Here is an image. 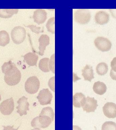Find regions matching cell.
Instances as JSON below:
<instances>
[{
    "mask_svg": "<svg viewBox=\"0 0 116 130\" xmlns=\"http://www.w3.org/2000/svg\"><path fill=\"white\" fill-rule=\"evenodd\" d=\"M4 80L8 85L14 86L20 82L21 75V72L15 65L5 74Z\"/></svg>",
    "mask_w": 116,
    "mask_h": 130,
    "instance_id": "cell-1",
    "label": "cell"
},
{
    "mask_svg": "<svg viewBox=\"0 0 116 130\" xmlns=\"http://www.w3.org/2000/svg\"><path fill=\"white\" fill-rule=\"evenodd\" d=\"M26 30L21 26L14 27L11 32V37L14 43L20 44L23 42L26 37Z\"/></svg>",
    "mask_w": 116,
    "mask_h": 130,
    "instance_id": "cell-2",
    "label": "cell"
},
{
    "mask_svg": "<svg viewBox=\"0 0 116 130\" xmlns=\"http://www.w3.org/2000/svg\"><path fill=\"white\" fill-rule=\"evenodd\" d=\"M91 18V15L88 9H78L74 13V20L79 24H87L90 21Z\"/></svg>",
    "mask_w": 116,
    "mask_h": 130,
    "instance_id": "cell-3",
    "label": "cell"
},
{
    "mask_svg": "<svg viewBox=\"0 0 116 130\" xmlns=\"http://www.w3.org/2000/svg\"><path fill=\"white\" fill-rule=\"evenodd\" d=\"M52 120L50 117L46 116H39L32 121V126L34 128H45L48 127L51 123Z\"/></svg>",
    "mask_w": 116,
    "mask_h": 130,
    "instance_id": "cell-4",
    "label": "cell"
},
{
    "mask_svg": "<svg viewBox=\"0 0 116 130\" xmlns=\"http://www.w3.org/2000/svg\"><path fill=\"white\" fill-rule=\"evenodd\" d=\"M40 87V82L38 78L33 76L28 78L25 83V89L28 93L34 94L38 91Z\"/></svg>",
    "mask_w": 116,
    "mask_h": 130,
    "instance_id": "cell-5",
    "label": "cell"
},
{
    "mask_svg": "<svg viewBox=\"0 0 116 130\" xmlns=\"http://www.w3.org/2000/svg\"><path fill=\"white\" fill-rule=\"evenodd\" d=\"M94 43L96 47L102 52L108 51L111 48V42L106 38L98 37L95 40Z\"/></svg>",
    "mask_w": 116,
    "mask_h": 130,
    "instance_id": "cell-6",
    "label": "cell"
},
{
    "mask_svg": "<svg viewBox=\"0 0 116 130\" xmlns=\"http://www.w3.org/2000/svg\"><path fill=\"white\" fill-rule=\"evenodd\" d=\"M39 102L42 105L51 104L53 96L48 89H43L40 91L37 96Z\"/></svg>",
    "mask_w": 116,
    "mask_h": 130,
    "instance_id": "cell-7",
    "label": "cell"
},
{
    "mask_svg": "<svg viewBox=\"0 0 116 130\" xmlns=\"http://www.w3.org/2000/svg\"><path fill=\"white\" fill-rule=\"evenodd\" d=\"M14 102L13 98L6 100L0 105V111L4 115L11 114L14 110Z\"/></svg>",
    "mask_w": 116,
    "mask_h": 130,
    "instance_id": "cell-8",
    "label": "cell"
},
{
    "mask_svg": "<svg viewBox=\"0 0 116 130\" xmlns=\"http://www.w3.org/2000/svg\"><path fill=\"white\" fill-rule=\"evenodd\" d=\"M18 106L16 108L17 109V112L20 116L27 114V110H29V104L27 102V98L25 96H22L17 102Z\"/></svg>",
    "mask_w": 116,
    "mask_h": 130,
    "instance_id": "cell-9",
    "label": "cell"
},
{
    "mask_svg": "<svg viewBox=\"0 0 116 130\" xmlns=\"http://www.w3.org/2000/svg\"><path fill=\"white\" fill-rule=\"evenodd\" d=\"M97 101L94 98L87 96L82 106L83 110L86 112H94L98 106Z\"/></svg>",
    "mask_w": 116,
    "mask_h": 130,
    "instance_id": "cell-10",
    "label": "cell"
},
{
    "mask_svg": "<svg viewBox=\"0 0 116 130\" xmlns=\"http://www.w3.org/2000/svg\"><path fill=\"white\" fill-rule=\"evenodd\" d=\"M104 115L109 118H116V104L113 102H107L103 108Z\"/></svg>",
    "mask_w": 116,
    "mask_h": 130,
    "instance_id": "cell-11",
    "label": "cell"
},
{
    "mask_svg": "<svg viewBox=\"0 0 116 130\" xmlns=\"http://www.w3.org/2000/svg\"><path fill=\"white\" fill-rule=\"evenodd\" d=\"M47 13L45 10L42 9H38L34 12L33 18L34 22L38 24H42L47 19Z\"/></svg>",
    "mask_w": 116,
    "mask_h": 130,
    "instance_id": "cell-12",
    "label": "cell"
},
{
    "mask_svg": "<svg viewBox=\"0 0 116 130\" xmlns=\"http://www.w3.org/2000/svg\"><path fill=\"white\" fill-rule=\"evenodd\" d=\"M109 15L104 11H99L96 14L95 20L97 24L104 25L107 23L109 21Z\"/></svg>",
    "mask_w": 116,
    "mask_h": 130,
    "instance_id": "cell-13",
    "label": "cell"
},
{
    "mask_svg": "<svg viewBox=\"0 0 116 130\" xmlns=\"http://www.w3.org/2000/svg\"><path fill=\"white\" fill-rule=\"evenodd\" d=\"M50 37L46 34H43L40 36L38 39L39 45V52L38 53L40 55H44L45 51L47 46L50 44Z\"/></svg>",
    "mask_w": 116,
    "mask_h": 130,
    "instance_id": "cell-14",
    "label": "cell"
},
{
    "mask_svg": "<svg viewBox=\"0 0 116 130\" xmlns=\"http://www.w3.org/2000/svg\"><path fill=\"white\" fill-rule=\"evenodd\" d=\"M85 95L81 92L75 93L73 97V105L75 107H82L85 102Z\"/></svg>",
    "mask_w": 116,
    "mask_h": 130,
    "instance_id": "cell-15",
    "label": "cell"
},
{
    "mask_svg": "<svg viewBox=\"0 0 116 130\" xmlns=\"http://www.w3.org/2000/svg\"><path fill=\"white\" fill-rule=\"evenodd\" d=\"M82 75L85 81L91 82L92 79H94L93 70L92 66L86 65L82 69Z\"/></svg>",
    "mask_w": 116,
    "mask_h": 130,
    "instance_id": "cell-16",
    "label": "cell"
},
{
    "mask_svg": "<svg viewBox=\"0 0 116 130\" xmlns=\"http://www.w3.org/2000/svg\"><path fill=\"white\" fill-rule=\"evenodd\" d=\"M24 61L30 66H36L38 56L34 53L29 52L23 56Z\"/></svg>",
    "mask_w": 116,
    "mask_h": 130,
    "instance_id": "cell-17",
    "label": "cell"
},
{
    "mask_svg": "<svg viewBox=\"0 0 116 130\" xmlns=\"http://www.w3.org/2000/svg\"><path fill=\"white\" fill-rule=\"evenodd\" d=\"M93 90L96 94L102 95L106 92L107 87L103 82L98 81L95 82L94 84Z\"/></svg>",
    "mask_w": 116,
    "mask_h": 130,
    "instance_id": "cell-18",
    "label": "cell"
},
{
    "mask_svg": "<svg viewBox=\"0 0 116 130\" xmlns=\"http://www.w3.org/2000/svg\"><path fill=\"white\" fill-rule=\"evenodd\" d=\"M18 9H0V17L8 18L12 17L18 13Z\"/></svg>",
    "mask_w": 116,
    "mask_h": 130,
    "instance_id": "cell-19",
    "label": "cell"
},
{
    "mask_svg": "<svg viewBox=\"0 0 116 130\" xmlns=\"http://www.w3.org/2000/svg\"><path fill=\"white\" fill-rule=\"evenodd\" d=\"M50 59L49 58H44L41 59L39 63V67L42 72L47 73L50 71L49 68Z\"/></svg>",
    "mask_w": 116,
    "mask_h": 130,
    "instance_id": "cell-20",
    "label": "cell"
},
{
    "mask_svg": "<svg viewBox=\"0 0 116 130\" xmlns=\"http://www.w3.org/2000/svg\"><path fill=\"white\" fill-rule=\"evenodd\" d=\"M10 38L8 32L3 30L0 31V46H5L10 42Z\"/></svg>",
    "mask_w": 116,
    "mask_h": 130,
    "instance_id": "cell-21",
    "label": "cell"
},
{
    "mask_svg": "<svg viewBox=\"0 0 116 130\" xmlns=\"http://www.w3.org/2000/svg\"><path fill=\"white\" fill-rule=\"evenodd\" d=\"M108 71L107 64L105 62L100 63L96 67L97 73L100 76H103L106 74Z\"/></svg>",
    "mask_w": 116,
    "mask_h": 130,
    "instance_id": "cell-22",
    "label": "cell"
},
{
    "mask_svg": "<svg viewBox=\"0 0 116 130\" xmlns=\"http://www.w3.org/2000/svg\"><path fill=\"white\" fill-rule=\"evenodd\" d=\"M39 115L46 116L50 117L53 121L54 118V113L53 111L52 108L50 107L44 108L42 110Z\"/></svg>",
    "mask_w": 116,
    "mask_h": 130,
    "instance_id": "cell-23",
    "label": "cell"
},
{
    "mask_svg": "<svg viewBox=\"0 0 116 130\" xmlns=\"http://www.w3.org/2000/svg\"><path fill=\"white\" fill-rule=\"evenodd\" d=\"M48 31L52 34H55V17L50 18L46 25Z\"/></svg>",
    "mask_w": 116,
    "mask_h": 130,
    "instance_id": "cell-24",
    "label": "cell"
},
{
    "mask_svg": "<svg viewBox=\"0 0 116 130\" xmlns=\"http://www.w3.org/2000/svg\"><path fill=\"white\" fill-rule=\"evenodd\" d=\"M102 130H116V123L112 121L105 122L102 126Z\"/></svg>",
    "mask_w": 116,
    "mask_h": 130,
    "instance_id": "cell-25",
    "label": "cell"
},
{
    "mask_svg": "<svg viewBox=\"0 0 116 130\" xmlns=\"http://www.w3.org/2000/svg\"><path fill=\"white\" fill-rule=\"evenodd\" d=\"M15 65V64L14 63L12 62L11 61H9V62L4 63L2 67V72L5 74L7 71L10 70Z\"/></svg>",
    "mask_w": 116,
    "mask_h": 130,
    "instance_id": "cell-26",
    "label": "cell"
},
{
    "mask_svg": "<svg viewBox=\"0 0 116 130\" xmlns=\"http://www.w3.org/2000/svg\"><path fill=\"white\" fill-rule=\"evenodd\" d=\"M49 68L50 71L54 74L55 73V54H54L51 57L49 63Z\"/></svg>",
    "mask_w": 116,
    "mask_h": 130,
    "instance_id": "cell-27",
    "label": "cell"
},
{
    "mask_svg": "<svg viewBox=\"0 0 116 130\" xmlns=\"http://www.w3.org/2000/svg\"><path fill=\"white\" fill-rule=\"evenodd\" d=\"M26 27H28L31 29V30L36 34H39L41 32V27H37V26L33 25H28L26 26Z\"/></svg>",
    "mask_w": 116,
    "mask_h": 130,
    "instance_id": "cell-28",
    "label": "cell"
},
{
    "mask_svg": "<svg viewBox=\"0 0 116 130\" xmlns=\"http://www.w3.org/2000/svg\"><path fill=\"white\" fill-rule=\"evenodd\" d=\"M55 77H52L49 81L48 85L52 91H55Z\"/></svg>",
    "mask_w": 116,
    "mask_h": 130,
    "instance_id": "cell-29",
    "label": "cell"
},
{
    "mask_svg": "<svg viewBox=\"0 0 116 130\" xmlns=\"http://www.w3.org/2000/svg\"><path fill=\"white\" fill-rule=\"evenodd\" d=\"M111 67L112 70L114 72H116V57L114 58L111 61Z\"/></svg>",
    "mask_w": 116,
    "mask_h": 130,
    "instance_id": "cell-30",
    "label": "cell"
},
{
    "mask_svg": "<svg viewBox=\"0 0 116 130\" xmlns=\"http://www.w3.org/2000/svg\"><path fill=\"white\" fill-rule=\"evenodd\" d=\"M110 75L112 79L116 81V72H114L112 69H111Z\"/></svg>",
    "mask_w": 116,
    "mask_h": 130,
    "instance_id": "cell-31",
    "label": "cell"
},
{
    "mask_svg": "<svg viewBox=\"0 0 116 130\" xmlns=\"http://www.w3.org/2000/svg\"><path fill=\"white\" fill-rule=\"evenodd\" d=\"M109 11L113 17L116 19V9H110Z\"/></svg>",
    "mask_w": 116,
    "mask_h": 130,
    "instance_id": "cell-32",
    "label": "cell"
},
{
    "mask_svg": "<svg viewBox=\"0 0 116 130\" xmlns=\"http://www.w3.org/2000/svg\"><path fill=\"white\" fill-rule=\"evenodd\" d=\"M13 126H3L4 127V129L3 130H17L19 127H18L17 129H14L13 128Z\"/></svg>",
    "mask_w": 116,
    "mask_h": 130,
    "instance_id": "cell-33",
    "label": "cell"
},
{
    "mask_svg": "<svg viewBox=\"0 0 116 130\" xmlns=\"http://www.w3.org/2000/svg\"><path fill=\"white\" fill-rule=\"evenodd\" d=\"M73 130H82L81 128L79 127L78 126L73 125Z\"/></svg>",
    "mask_w": 116,
    "mask_h": 130,
    "instance_id": "cell-34",
    "label": "cell"
},
{
    "mask_svg": "<svg viewBox=\"0 0 116 130\" xmlns=\"http://www.w3.org/2000/svg\"><path fill=\"white\" fill-rule=\"evenodd\" d=\"M31 130H40V129L38 128H34V129H32Z\"/></svg>",
    "mask_w": 116,
    "mask_h": 130,
    "instance_id": "cell-35",
    "label": "cell"
},
{
    "mask_svg": "<svg viewBox=\"0 0 116 130\" xmlns=\"http://www.w3.org/2000/svg\"><path fill=\"white\" fill-rule=\"evenodd\" d=\"M1 94H0V101H1Z\"/></svg>",
    "mask_w": 116,
    "mask_h": 130,
    "instance_id": "cell-36",
    "label": "cell"
},
{
    "mask_svg": "<svg viewBox=\"0 0 116 130\" xmlns=\"http://www.w3.org/2000/svg\"></svg>",
    "mask_w": 116,
    "mask_h": 130,
    "instance_id": "cell-37",
    "label": "cell"
}]
</instances>
